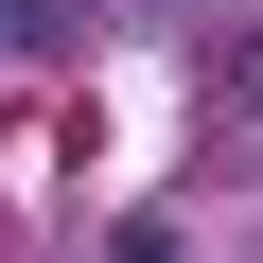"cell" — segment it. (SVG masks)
Returning a JSON list of instances; mask_svg holds the SVG:
<instances>
[{"instance_id":"6da1fadb","label":"cell","mask_w":263,"mask_h":263,"mask_svg":"<svg viewBox=\"0 0 263 263\" xmlns=\"http://www.w3.org/2000/svg\"><path fill=\"white\" fill-rule=\"evenodd\" d=\"M123 263H176V246H158V228H123Z\"/></svg>"}]
</instances>
